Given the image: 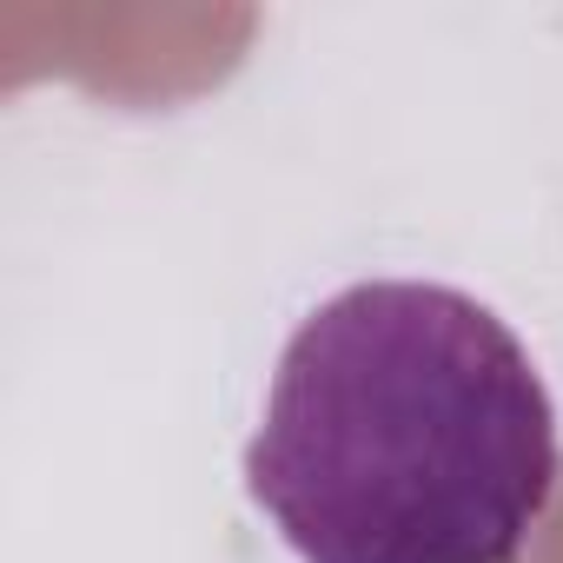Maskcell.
Returning <instances> with one entry per match:
<instances>
[{
    "label": "cell",
    "instance_id": "6da1fadb",
    "mask_svg": "<svg viewBox=\"0 0 563 563\" xmlns=\"http://www.w3.org/2000/svg\"><path fill=\"white\" fill-rule=\"evenodd\" d=\"M556 464L550 391L490 306L365 278L292 332L245 490L299 563H517Z\"/></svg>",
    "mask_w": 563,
    "mask_h": 563
}]
</instances>
